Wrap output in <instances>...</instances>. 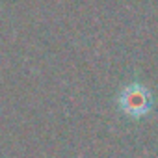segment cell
I'll list each match as a JSON object with an SVG mask.
<instances>
[{"instance_id": "1", "label": "cell", "mask_w": 158, "mask_h": 158, "mask_svg": "<svg viewBox=\"0 0 158 158\" xmlns=\"http://www.w3.org/2000/svg\"><path fill=\"white\" fill-rule=\"evenodd\" d=\"M119 108L130 117H143L152 108L151 93L145 86L134 82L127 86L119 95Z\"/></svg>"}]
</instances>
